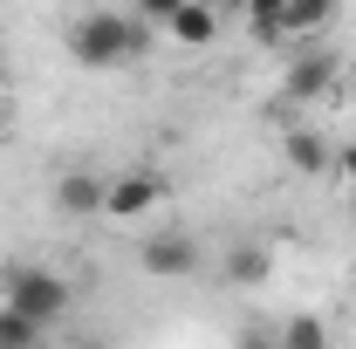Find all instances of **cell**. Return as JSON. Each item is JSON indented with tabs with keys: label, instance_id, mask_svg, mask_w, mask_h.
Returning <instances> with one entry per match:
<instances>
[{
	"label": "cell",
	"instance_id": "6da1fadb",
	"mask_svg": "<svg viewBox=\"0 0 356 349\" xmlns=\"http://www.w3.org/2000/svg\"><path fill=\"white\" fill-rule=\"evenodd\" d=\"M144 48H151L144 14H137V21H124V14L96 7V14H83V21L69 28V62H83V69H124V62H137Z\"/></svg>",
	"mask_w": 356,
	"mask_h": 349
},
{
	"label": "cell",
	"instance_id": "7a4b0ae2",
	"mask_svg": "<svg viewBox=\"0 0 356 349\" xmlns=\"http://www.w3.org/2000/svg\"><path fill=\"white\" fill-rule=\"evenodd\" d=\"M0 302L7 308H21L28 322H55V315H69V281L62 274H48V267H35V261H14L7 274H0Z\"/></svg>",
	"mask_w": 356,
	"mask_h": 349
},
{
	"label": "cell",
	"instance_id": "3957f363",
	"mask_svg": "<svg viewBox=\"0 0 356 349\" xmlns=\"http://www.w3.org/2000/svg\"><path fill=\"white\" fill-rule=\"evenodd\" d=\"M165 199H172V185L158 172H124V178L103 185V213L110 219H144L151 206H165Z\"/></svg>",
	"mask_w": 356,
	"mask_h": 349
},
{
	"label": "cell",
	"instance_id": "277c9868",
	"mask_svg": "<svg viewBox=\"0 0 356 349\" xmlns=\"http://www.w3.org/2000/svg\"><path fill=\"white\" fill-rule=\"evenodd\" d=\"M336 76H343V62H336L329 48H302V55L288 62V76H281V96H288V103H315V96L336 89Z\"/></svg>",
	"mask_w": 356,
	"mask_h": 349
},
{
	"label": "cell",
	"instance_id": "5b68a950",
	"mask_svg": "<svg viewBox=\"0 0 356 349\" xmlns=\"http://www.w3.org/2000/svg\"><path fill=\"white\" fill-rule=\"evenodd\" d=\"M137 267L158 274V281H178V274L199 267V240H192V233H151V240L137 247Z\"/></svg>",
	"mask_w": 356,
	"mask_h": 349
},
{
	"label": "cell",
	"instance_id": "8992f818",
	"mask_svg": "<svg viewBox=\"0 0 356 349\" xmlns=\"http://www.w3.org/2000/svg\"><path fill=\"white\" fill-rule=\"evenodd\" d=\"M165 35H172L178 48H206L213 35H220V14H213L206 0H185V7H172V14H165Z\"/></svg>",
	"mask_w": 356,
	"mask_h": 349
},
{
	"label": "cell",
	"instance_id": "52a82bcc",
	"mask_svg": "<svg viewBox=\"0 0 356 349\" xmlns=\"http://www.w3.org/2000/svg\"><path fill=\"white\" fill-rule=\"evenodd\" d=\"M103 185L110 178H96V172H69L62 185H55V206L69 219H89V213H103Z\"/></svg>",
	"mask_w": 356,
	"mask_h": 349
},
{
	"label": "cell",
	"instance_id": "ba28073f",
	"mask_svg": "<svg viewBox=\"0 0 356 349\" xmlns=\"http://www.w3.org/2000/svg\"><path fill=\"white\" fill-rule=\"evenodd\" d=\"M329 7H336V0H288V7H281V42H309V35H322Z\"/></svg>",
	"mask_w": 356,
	"mask_h": 349
},
{
	"label": "cell",
	"instance_id": "9c48e42d",
	"mask_svg": "<svg viewBox=\"0 0 356 349\" xmlns=\"http://www.w3.org/2000/svg\"><path fill=\"white\" fill-rule=\"evenodd\" d=\"M281 151H288V165H295V172H309V178L336 165V151H329L315 131H288V137H281Z\"/></svg>",
	"mask_w": 356,
	"mask_h": 349
},
{
	"label": "cell",
	"instance_id": "30bf717a",
	"mask_svg": "<svg viewBox=\"0 0 356 349\" xmlns=\"http://www.w3.org/2000/svg\"><path fill=\"white\" fill-rule=\"evenodd\" d=\"M274 336H281V349H329V322H322V315H309V308H295Z\"/></svg>",
	"mask_w": 356,
	"mask_h": 349
},
{
	"label": "cell",
	"instance_id": "8fae6325",
	"mask_svg": "<svg viewBox=\"0 0 356 349\" xmlns=\"http://www.w3.org/2000/svg\"><path fill=\"white\" fill-rule=\"evenodd\" d=\"M267 274H274V254H267V247H233V261H226V281H240V288H261Z\"/></svg>",
	"mask_w": 356,
	"mask_h": 349
},
{
	"label": "cell",
	"instance_id": "7c38bea8",
	"mask_svg": "<svg viewBox=\"0 0 356 349\" xmlns=\"http://www.w3.org/2000/svg\"><path fill=\"white\" fill-rule=\"evenodd\" d=\"M35 343H42V322H28L21 308L0 302V349H35Z\"/></svg>",
	"mask_w": 356,
	"mask_h": 349
},
{
	"label": "cell",
	"instance_id": "4fadbf2b",
	"mask_svg": "<svg viewBox=\"0 0 356 349\" xmlns=\"http://www.w3.org/2000/svg\"><path fill=\"white\" fill-rule=\"evenodd\" d=\"M281 7H288V0H247V28H254L261 42H281Z\"/></svg>",
	"mask_w": 356,
	"mask_h": 349
},
{
	"label": "cell",
	"instance_id": "5bb4252c",
	"mask_svg": "<svg viewBox=\"0 0 356 349\" xmlns=\"http://www.w3.org/2000/svg\"><path fill=\"white\" fill-rule=\"evenodd\" d=\"M233 349H281V336H274V329H247Z\"/></svg>",
	"mask_w": 356,
	"mask_h": 349
},
{
	"label": "cell",
	"instance_id": "9a60e30c",
	"mask_svg": "<svg viewBox=\"0 0 356 349\" xmlns=\"http://www.w3.org/2000/svg\"><path fill=\"white\" fill-rule=\"evenodd\" d=\"M172 7H185V0H137V14H144V21H165Z\"/></svg>",
	"mask_w": 356,
	"mask_h": 349
},
{
	"label": "cell",
	"instance_id": "2e32d148",
	"mask_svg": "<svg viewBox=\"0 0 356 349\" xmlns=\"http://www.w3.org/2000/svg\"><path fill=\"white\" fill-rule=\"evenodd\" d=\"M336 172H343V178L356 185V144H343V151H336Z\"/></svg>",
	"mask_w": 356,
	"mask_h": 349
},
{
	"label": "cell",
	"instance_id": "e0dca14e",
	"mask_svg": "<svg viewBox=\"0 0 356 349\" xmlns=\"http://www.w3.org/2000/svg\"><path fill=\"white\" fill-rule=\"evenodd\" d=\"M69 349H103V343H69Z\"/></svg>",
	"mask_w": 356,
	"mask_h": 349
},
{
	"label": "cell",
	"instance_id": "ac0fdd59",
	"mask_svg": "<svg viewBox=\"0 0 356 349\" xmlns=\"http://www.w3.org/2000/svg\"><path fill=\"white\" fill-rule=\"evenodd\" d=\"M350 288H356V274H350Z\"/></svg>",
	"mask_w": 356,
	"mask_h": 349
}]
</instances>
